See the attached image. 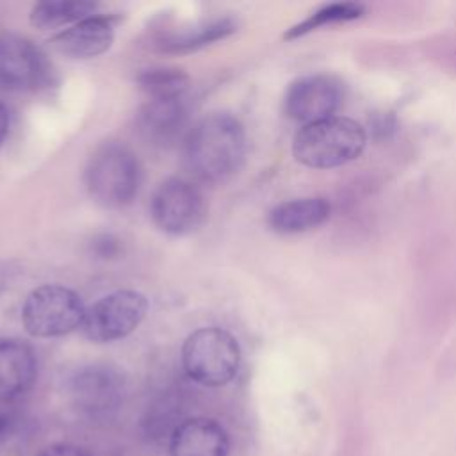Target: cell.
<instances>
[{"mask_svg":"<svg viewBox=\"0 0 456 456\" xmlns=\"http://www.w3.org/2000/svg\"><path fill=\"white\" fill-rule=\"evenodd\" d=\"M244 153V126L228 112L205 116L187 132L183 141V160L189 173L208 183L232 176L240 167Z\"/></svg>","mask_w":456,"mask_h":456,"instance_id":"6da1fadb","label":"cell"},{"mask_svg":"<svg viewBox=\"0 0 456 456\" xmlns=\"http://www.w3.org/2000/svg\"><path fill=\"white\" fill-rule=\"evenodd\" d=\"M367 144L365 128L344 116L303 125L292 141L294 159L314 169L344 166L362 155Z\"/></svg>","mask_w":456,"mask_h":456,"instance_id":"7a4b0ae2","label":"cell"},{"mask_svg":"<svg viewBox=\"0 0 456 456\" xmlns=\"http://www.w3.org/2000/svg\"><path fill=\"white\" fill-rule=\"evenodd\" d=\"M142 171L137 157L125 144L103 142L87 160L84 182L89 196L107 208L130 205L141 187Z\"/></svg>","mask_w":456,"mask_h":456,"instance_id":"3957f363","label":"cell"},{"mask_svg":"<svg viewBox=\"0 0 456 456\" xmlns=\"http://www.w3.org/2000/svg\"><path fill=\"white\" fill-rule=\"evenodd\" d=\"M182 365L192 381L203 387H223L239 372V342L223 328H200L182 346Z\"/></svg>","mask_w":456,"mask_h":456,"instance_id":"277c9868","label":"cell"},{"mask_svg":"<svg viewBox=\"0 0 456 456\" xmlns=\"http://www.w3.org/2000/svg\"><path fill=\"white\" fill-rule=\"evenodd\" d=\"M86 314L82 297L55 283L34 289L21 306V322L27 333L39 338L61 337L80 328Z\"/></svg>","mask_w":456,"mask_h":456,"instance_id":"5b68a950","label":"cell"},{"mask_svg":"<svg viewBox=\"0 0 456 456\" xmlns=\"http://www.w3.org/2000/svg\"><path fill=\"white\" fill-rule=\"evenodd\" d=\"M148 299L130 289L114 290L86 308L80 330L91 342H114L130 335L146 317Z\"/></svg>","mask_w":456,"mask_h":456,"instance_id":"8992f818","label":"cell"},{"mask_svg":"<svg viewBox=\"0 0 456 456\" xmlns=\"http://www.w3.org/2000/svg\"><path fill=\"white\" fill-rule=\"evenodd\" d=\"M150 214L157 228L169 235H187L201 226L207 203L201 191L185 178H167L151 194Z\"/></svg>","mask_w":456,"mask_h":456,"instance_id":"52a82bcc","label":"cell"},{"mask_svg":"<svg viewBox=\"0 0 456 456\" xmlns=\"http://www.w3.org/2000/svg\"><path fill=\"white\" fill-rule=\"evenodd\" d=\"M68 388L73 404L82 413L103 417L121 404L125 378L119 369L109 363H89L71 376Z\"/></svg>","mask_w":456,"mask_h":456,"instance_id":"ba28073f","label":"cell"},{"mask_svg":"<svg viewBox=\"0 0 456 456\" xmlns=\"http://www.w3.org/2000/svg\"><path fill=\"white\" fill-rule=\"evenodd\" d=\"M46 55L30 39L16 34L0 36V84L9 89H37L48 80Z\"/></svg>","mask_w":456,"mask_h":456,"instance_id":"9c48e42d","label":"cell"},{"mask_svg":"<svg viewBox=\"0 0 456 456\" xmlns=\"http://www.w3.org/2000/svg\"><path fill=\"white\" fill-rule=\"evenodd\" d=\"M340 84L328 75H306L294 80L285 94V112L305 125L335 116L342 103Z\"/></svg>","mask_w":456,"mask_h":456,"instance_id":"30bf717a","label":"cell"},{"mask_svg":"<svg viewBox=\"0 0 456 456\" xmlns=\"http://www.w3.org/2000/svg\"><path fill=\"white\" fill-rule=\"evenodd\" d=\"M189 103L185 94L148 98L137 116L141 135L157 146H169L185 132Z\"/></svg>","mask_w":456,"mask_h":456,"instance_id":"8fae6325","label":"cell"},{"mask_svg":"<svg viewBox=\"0 0 456 456\" xmlns=\"http://www.w3.org/2000/svg\"><path fill=\"white\" fill-rule=\"evenodd\" d=\"M37 378L34 349L20 338H0V403L25 395Z\"/></svg>","mask_w":456,"mask_h":456,"instance_id":"7c38bea8","label":"cell"},{"mask_svg":"<svg viewBox=\"0 0 456 456\" xmlns=\"http://www.w3.org/2000/svg\"><path fill=\"white\" fill-rule=\"evenodd\" d=\"M230 438L226 429L205 417L180 422L169 438L171 456H228Z\"/></svg>","mask_w":456,"mask_h":456,"instance_id":"4fadbf2b","label":"cell"},{"mask_svg":"<svg viewBox=\"0 0 456 456\" xmlns=\"http://www.w3.org/2000/svg\"><path fill=\"white\" fill-rule=\"evenodd\" d=\"M114 23L107 16H89L52 37V46L71 59H91L110 48Z\"/></svg>","mask_w":456,"mask_h":456,"instance_id":"5bb4252c","label":"cell"},{"mask_svg":"<svg viewBox=\"0 0 456 456\" xmlns=\"http://www.w3.org/2000/svg\"><path fill=\"white\" fill-rule=\"evenodd\" d=\"M330 214L331 205L326 198L308 196L276 205L269 212L267 223L278 233H301L321 226Z\"/></svg>","mask_w":456,"mask_h":456,"instance_id":"9a60e30c","label":"cell"},{"mask_svg":"<svg viewBox=\"0 0 456 456\" xmlns=\"http://www.w3.org/2000/svg\"><path fill=\"white\" fill-rule=\"evenodd\" d=\"M94 2H69V0H48L39 2L30 11V23L39 30L59 28L68 23H77L84 18L93 16L96 11Z\"/></svg>","mask_w":456,"mask_h":456,"instance_id":"2e32d148","label":"cell"},{"mask_svg":"<svg viewBox=\"0 0 456 456\" xmlns=\"http://www.w3.org/2000/svg\"><path fill=\"white\" fill-rule=\"evenodd\" d=\"M365 12V7L358 2H333L328 5H322L315 12H312L308 18L299 21L297 25L290 27L285 34V39H294L299 36H305L319 27L330 25V23H340V21H351L360 18Z\"/></svg>","mask_w":456,"mask_h":456,"instance_id":"e0dca14e","label":"cell"},{"mask_svg":"<svg viewBox=\"0 0 456 456\" xmlns=\"http://www.w3.org/2000/svg\"><path fill=\"white\" fill-rule=\"evenodd\" d=\"M235 30L232 20H216L212 23H207V25H201V27H194L191 30H185V32H180V34H175L171 37H167L164 43H162V48L166 52H191V50H196V48H201L208 43H214L217 39H223L224 36L232 34Z\"/></svg>","mask_w":456,"mask_h":456,"instance_id":"ac0fdd59","label":"cell"},{"mask_svg":"<svg viewBox=\"0 0 456 456\" xmlns=\"http://www.w3.org/2000/svg\"><path fill=\"white\" fill-rule=\"evenodd\" d=\"M139 86L146 91L148 98L185 94L189 77L176 68H155L142 71L137 78Z\"/></svg>","mask_w":456,"mask_h":456,"instance_id":"d6986e66","label":"cell"},{"mask_svg":"<svg viewBox=\"0 0 456 456\" xmlns=\"http://www.w3.org/2000/svg\"><path fill=\"white\" fill-rule=\"evenodd\" d=\"M21 429L23 420L14 411L0 410V451L16 442L20 438Z\"/></svg>","mask_w":456,"mask_h":456,"instance_id":"ffe728a7","label":"cell"},{"mask_svg":"<svg viewBox=\"0 0 456 456\" xmlns=\"http://www.w3.org/2000/svg\"><path fill=\"white\" fill-rule=\"evenodd\" d=\"M37 456H89L82 447L73 444H52L45 447Z\"/></svg>","mask_w":456,"mask_h":456,"instance_id":"44dd1931","label":"cell"},{"mask_svg":"<svg viewBox=\"0 0 456 456\" xmlns=\"http://www.w3.org/2000/svg\"><path fill=\"white\" fill-rule=\"evenodd\" d=\"M119 240L114 239L112 235H102L94 240V248H96V253L103 258H109V256H114L119 249Z\"/></svg>","mask_w":456,"mask_h":456,"instance_id":"7402d4cb","label":"cell"},{"mask_svg":"<svg viewBox=\"0 0 456 456\" xmlns=\"http://www.w3.org/2000/svg\"><path fill=\"white\" fill-rule=\"evenodd\" d=\"M18 269L12 262H0V294L9 287V283L14 280Z\"/></svg>","mask_w":456,"mask_h":456,"instance_id":"603a6c76","label":"cell"},{"mask_svg":"<svg viewBox=\"0 0 456 456\" xmlns=\"http://www.w3.org/2000/svg\"><path fill=\"white\" fill-rule=\"evenodd\" d=\"M7 132H9V110H7L5 103L0 100V146H2Z\"/></svg>","mask_w":456,"mask_h":456,"instance_id":"cb8c5ba5","label":"cell"}]
</instances>
